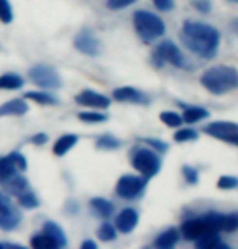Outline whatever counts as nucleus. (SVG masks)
<instances>
[{"label":"nucleus","instance_id":"8","mask_svg":"<svg viewBox=\"0 0 238 249\" xmlns=\"http://www.w3.org/2000/svg\"><path fill=\"white\" fill-rule=\"evenodd\" d=\"M204 133L224 142L235 144L238 147V124L232 122H212L204 126Z\"/></svg>","mask_w":238,"mask_h":249},{"label":"nucleus","instance_id":"20","mask_svg":"<svg viewBox=\"0 0 238 249\" xmlns=\"http://www.w3.org/2000/svg\"><path fill=\"white\" fill-rule=\"evenodd\" d=\"M44 233L51 236L52 240L57 243L58 248H65L67 246V235H65V231H63L55 222H46V225H44Z\"/></svg>","mask_w":238,"mask_h":249},{"label":"nucleus","instance_id":"26","mask_svg":"<svg viewBox=\"0 0 238 249\" xmlns=\"http://www.w3.org/2000/svg\"><path fill=\"white\" fill-rule=\"evenodd\" d=\"M96 146L97 149H104V151H115V149L122 146V141L117 139L115 136H112V134H102V136L97 139Z\"/></svg>","mask_w":238,"mask_h":249},{"label":"nucleus","instance_id":"15","mask_svg":"<svg viewBox=\"0 0 238 249\" xmlns=\"http://www.w3.org/2000/svg\"><path fill=\"white\" fill-rule=\"evenodd\" d=\"M178 240H180V231L177 228H168L156 238L154 246L159 249H172L178 243Z\"/></svg>","mask_w":238,"mask_h":249},{"label":"nucleus","instance_id":"18","mask_svg":"<svg viewBox=\"0 0 238 249\" xmlns=\"http://www.w3.org/2000/svg\"><path fill=\"white\" fill-rule=\"evenodd\" d=\"M89 206H91L92 211L102 218H109L113 213V211H115L113 204L104 197H92L91 201H89Z\"/></svg>","mask_w":238,"mask_h":249},{"label":"nucleus","instance_id":"43","mask_svg":"<svg viewBox=\"0 0 238 249\" xmlns=\"http://www.w3.org/2000/svg\"><path fill=\"white\" fill-rule=\"evenodd\" d=\"M47 134H44V133H37V134H34V136L31 138V142H34L36 146H41V144H46L47 142Z\"/></svg>","mask_w":238,"mask_h":249},{"label":"nucleus","instance_id":"30","mask_svg":"<svg viewBox=\"0 0 238 249\" xmlns=\"http://www.w3.org/2000/svg\"><path fill=\"white\" fill-rule=\"evenodd\" d=\"M200 138L196 129H191V128H182L173 134V139L177 142H188V141H196Z\"/></svg>","mask_w":238,"mask_h":249},{"label":"nucleus","instance_id":"34","mask_svg":"<svg viewBox=\"0 0 238 249\" xmlns=\"http://www.w3.org/2000/svg\"><path fill=\"white\" fill-rule=\"evenodd\" d=\"M0 21L7 24L13 21L12 5H10L8 0H0Z\"/></svg>","mask_w":238,"mask_h":249},{"label":"nucleus","instance_id":"36","mask_svg":"<svg viewBox=\"0 0 238 249\" xmlns=\"http://www.w3.org/2000/svg\"><path fill=\"white\" fill-rule=\"evenodd\" d=\"M182 173H183V177H185L188 185H196V183L200 181V173H198V170L195 167L183 165L182 167Z\"/></svg>","mask_w":238,"mask_h":249},{"label":"nucleus","instance_id":"42","mask_svg":"<svg viewBox=\"0 0 238 249\" xmlns=\"http://www.w3.org/2000/svg\"><path fill=\"white\" fill-rule=\"evenodd\" d=\"M12 201L8 197H5L3 194H0V213H7L12 211Z\"/></svg>","mask_w":238,"mask_h":249},{"label":"nucleus","instance_id":"16","mask_svg":"<svg viewBox=\"0 0 238 249\" xmlns=\"http://www.w3.org/2000/svg\"><path fill=\"white\" fill-rule=\"evenodd\" d=\"M195 245L198 249H216V248H225V249H230L227 245L220 241V236H219V231H209L206 233L204 236H201L200 240L195 241Z\"/></svg>","mask_w":238,"mask_h":249},{"label":"nucleus","instance_id":"41","mask_svg":"<svg viewBox=\"0 0 238 249\" xmlns=\"http://www.w3.org/2000/svg\"><path fill=\"white\" fill-rule=\"evenodd\" d=\"M154 7L161 12H170L173 8V0H152Z\"/></svg>","mask_w":238,"mask_h":249},{"label":"nucleus","instance_id":"21","mask_svg":"<svg viewBox=\"0 0 238 249\" xmlns=\"http://www.w3.org/2000/svg\"><path fill=\"white\" fill-rule=\"evenodd\" d=\"M209 117V112L206 110L204 107H200V106H190V107H186L185 108V112H183V122H186V123H198V122H201V120H204V118Z\"/></svg>","mask_w":238,"mask_h":249},{"label":"nucleus","instance_id":"45","mask_svg":"<svg viewBox=\"0 0 238 249\" xmlns=\"http://www.w3.org/2000/svg\"><path fill=\"white\" fill-rule=\"evenodd\" d=\"M232 28H234V31L238 34V18H237V19H234V23H232Z\"/></svg>","mask_w":238,"mask_h":249},{"label":"nucleus","instance_id":"38","mask_svg":"<svg viewBox=\"0 0 238 249\" xmlns=\"http://www.w3.org/2000/svg\"><path fill=\"white\" fill-rule=\"evenodd\" d=\"M10 159H12V162L15 163V167L18 168V172H24V170H26L28 163H26V159H24L23 154L12 152V154H10Z\"/></svg>","mask_w":238,"mask_h":249},{"label":"nucleus","instance_id":"27","mask_svg":"<svg viewBox=\"0 0 238 249\" xmlns=\"http://www.w3.org/2000/svg\"><path fill=\"white\" fill-rule=\"evenodd\" d=\"M24 97L29 99V101L36 102V104H41V106H54V104H57L58 101L51 94H46V92H26L24 94Z\"/></svg>","mask_w":238,"mask_h":249},{"label":"nucleus","instance_id":"22","mask_svg":"<svg viewBox=\"0 0 238 249\" xmlns=\"http://www.w3.org/2000/svg\"><path fill=\"white\" fill-rule=\"evenodd\" d=\"M21 222V213L17 209H12L7 213H0V228L2 230H15Z\"/></svg>","mask_w":238,"mask_h":249},{"label":"nucleus","instance_id":"14","mask_svg":"<svg viewBox=\"0 0 238 249\" xmlns=\"http://www.w3.org/2000/svg\"><path fill=\"white\" fill-rule=\"evenodd\" d=\"M138 220H140V215L135 209L127 207L118 213L115 218V227L120 233H131L138 225Z\"/></svg>","mask_w":238,"mask_h":249},{"label":"nucleus","instance_id":"1","mask_svg":"<svg viewBox=\"0 0 238 249\" xmlns=\"http://www.w3.org/2000/svg\"><path fill=\"white\" fill-rule=\"evenodd\" d=\"M182 41L186 49H190L198 57L211 60L219 52L220 33L219 29L207 23L190 21L186 19L182 28Z\"/></svg>","mask_w":238,"mask_h":249},{"label":"nucleus","instance_id":"12","mask_svg":"<svg viewBox=\"0 0 238 249\" xmlns=\"http://www.w3.org/2000/svg\"><path fill=\"white\" fill-rule=\"evenodd\" d=\"M112 97L115 99L117 102H130V104H141V106H146V104L151 102V99L146 96L145 92L138 91L135 88H118L112 92Z\"/></svg>","mask_w":238,"mask_h":249},{"label":"nucleus","instance_id":"37","mask_svg":"<svg viewBox=\"0 0 238 249\" xmlns=\"http://www.w3.org/2000/svg\"><path fill=\"white\" fill-rule=\"evenodd\" d=\"M143 142H146L147 146H151L152 149H156L157 152H167L168 151V144L165 141H161V139H154V138H143Z\"/></svg>","mask_w":238,"mask_h":249},{"label":"nucleus","instance_id":"35","mask_svg":"<svg viewBox=\"0 0 238 249\" xmlns=\"http://www.w3.org/2000/svg\"><path fill=\"white\" fill-rule=\"evenodd\" d=\"M217 188L219 189H237L238 188V178L237 177H230V175H222L217 181Z\"/></svg>","mask_w":238,"mask_h":249},{"label":"nucleus","instance_id":"5","mask_svg":"<svg viewBox=\"0 0 238 249\" xmlns=\"http://www.w3.org/2000/svg\"><path fill=\"white\" fill-rule=\"evenodd\" d=\"M131 165L135 167V170H138L145 178H152L156 177L159 170L162 167V160L152 149L140 147L135 149L131 156Z\"/></svg>","mask_w":238,"mask_h":249},{"label":"nucleus","instance_id":"28","mask_svg":"<svg viewBox=\"0 0 238 249\" xmlns=\"http://www.w3.org/2000/svg\"><path fill=\"white\" fill-rule=\"evenodd\" d=\"M31 246L34 249H54V248H58L57 243L52 240L49 235H34L33 240H31Z\"/></svg>","mask_w":238,"mask_h":249},{"label":"nucleus","instance_id":"7","mask_svg":"<svg viewBox=\"0 0 238 249\" xmlns=\"http://www.w3.org/2000/svg\"><path fill=\"white\" fill-rule=\"evenodd\" d=\"M147 183V178H141V177H135V175H123L120 180L117 181L115 186V193L118 197L122 199H135L140 194L145 191Z\"/></svg>","mask_w":238,"mask_h":249},{"label":"nucleus","instance_id":"46","mask_svg":"<svg viewBox=\"0 0 238 249\" xmlns=\"http://www.w3.org/2000/svg\"><path fill=\"white\" fill-rule=\"evenodd\" d=\"M2 248H5V246L2 245V243H0V249H2Z\"/></svg>","mask_w":238,"mask_h":249},{"label":"nucleus","instance_id":"33","mask_svg":"<svg viewBox=\"0 0 238 249\" xmlns=\"http://www.w3.org/2000/svg\"><path fill=\"white\" fill-rule=\"evenodd\" d=\"M97 236L101 241H113L117 238V231L110 223H102L101 228L97 230Z\"/></svg>","mask_w":238,"mask_h":249},{"label":"nucleus","instance_id":"9","mask_svg":"<svg viewBox=\"0 0 238 249\" xmlns=\"http://www.w3.org/2000/svg\"><path fill=\"white\" fill-rule=\"evenodd\" d=\"M73 46H75L76 51L89 57H96L102 51V44L99 41V37L89 29H83L76 34L75 39H73Z\"/></svg>","mask_w":238,"mask_h":249},{"label":"nucleus","instance_id":"6","mask_svg":"<svg viewBox=\"0 0 238 249\" xmlns=\"http://www.w3.org/2000/svg\"><path fill=\"white\" fill-rule=\"evenodd\" d=\"M28 76L33 79L37 86L47 89H57L62 86V78L55 68L49 65H36L28 71Z\"/></svg>","mask_w":238,"mask_h":249},{"label":"nucleus","instance_id":"40","mask_svg":"<svg viewBox=\"0 0 238 249\" xmlns=\"http://www.w3.org/2000/svg\"><path fill=\"white\" fill-rule=\"evenodd\" d=\"M193 7L201 13H209L211 12V2L209 0H193Z\"/></svg>","mask_w":238,"mask_h":249},{"label":"nucleus","instance_id":"31","mask_svg":"<svg viewBox=\"0 0 238 249\" xmlns=\"http://www.w3.org/2000/svg\"><path fill=\"white\" fill-rule=\"evenodd\" d=\"M161 122L170 128H178L183 123V118H182V115H178L177 112H162Z\"/></svg>","mask_w":238,"mask_h":249},{"label":"nucleus","instance_id":"29","mask_svg":"<svg viewBox=\"0 0 238 249\" xmlns=\"http://www.w3.org/2000/svg\"><path fill=\"white\" fill-rule=\"evenodd\" d=\"M18 202H19V206L24 209H36L39 206V199L36 197V194L31 193L29 189L21 194H18Z\"/></svg>","mask_w":238,"mask_h":249},{"label":"nucleus","instance_id":"13","mask_svg":"<svg viewBox=\"0 0 238 249\" xmlns=\"http://www.w3.org/2000/svg\"><path fill=\"white\" fill-rule=\"evenodd\" d=\"M75 101L79 104V106L84 107H94V108H107L110 106V99L104 94H99L96 91H83L79 92L75 97Z\"/></svg>","mask_w":238,"mask_h":249},{"label":"nucleus","instance_id":"23","mask_svg":"<svg viewBox=\"0 0 238 249\" xmlns=\"http://www.w3.org/2000/svg\"><path fill=\"white\" fill-rule=\"evenodd\" d=\"M5 188H7V191L10 194H13V196H18V194L28 191V189H29V183H28L26 178L15 175L13 178H10L8 181H5Z\"/></svg>","mask_w":238,"mask_h":249},{"label":"nucleus","instance_id":"10","mask_svg":"<svg viewBox=\"0 0 238 249\" xmlns=\"http://www.w3.org/2000/svg\"><path fill=\"white\" fill-rule=\"evenodd\" d=\"M202 217H204V220L219 233L238 230V212H230V213L207 212Z\"/></svg>","mask_w":238,"mask_h":249},{"label":"nucleus","instance_id":"11","mask_svg":"<svg viewBox=\"0 0 238 249\" xmlns=\"http://www.w3.org/2000/svg\"><path fill=\"white\" fill-rule=\"evenodd\" d=\"M209 231H216V230L204 220V217L190 218V220H186L185 223H183L182 230H180V233L188 241L200 240L201 236H204L206 233H209Z\"/></svg>","mask_w":238,"mask_h":249},{"label":"nucleus","instance_id":"4","mask_svg":"<svg viewBox=\"0 0 238 249\" xmlns=\"http://www.w3.org/2000/svg\"><path fill=\"white\" fill-rule=\"evenodd\" d=\"M151 62L154 67L162 68L165 63H170L175 68H186L188 62L185 60V55L172 41H162L159 46L154 49L151 57Z\"/></svg>","mask_w":238,"mask_h":249},{"label":"nucleus","instance_id":"3","mask_svg":"<svg viewBox=\"0 0 238 249\" xmlns=\"http://www.w3.org/2000/svg\"><path fill=\"white\" fill-rule=\"evenodd\" d=\"M133 24H135L136 34L146 44L162 37L164 33H165V23L157 15L147 12V10H138V12H135V15H133Z\"/></svg>","mask_w":238,"mask_h":249},{"label":"nucleus","instance_id":"2","mask_svg":"<svg viewBox=\"0 0 238 249\" xmlns=\"http://www.w3.org/2000/svg\"><path fill=\"white\" fill-rule=\"evenodd\" d=\"M201 84L214 96H224L238 88V71L229 65H216L202 73Z\"/></svg>","mask_w":238,"mask_h":249},{"label":"nucleus","instance_id":"39","mask_svg":"<svg viewBox=\"0 0 238 249\" xmlns=\"http://www.w3.org/2000/svg\"><path fill=\"white\" fill-rule=\"evenodd\" d=\"M136 0H107V8L110 10H122L130 7L131 3H135Z\"/></svg>","mask_w":238,"mask_h":249},{"label":"nucleus","instance_id":"24","mask_svg":"<svg viewBox=\"0 0 238 249\" xmlns=\"http://www.w3.org/2000/svg\"><path fill=\"white\" fill-rule=\"evenodd\" d=\"M17 173H18V168L15 167V163L12 162L10 156L0 157V183L8 181L10 178H13Z\"/></svg>","mask_w":238,"mask_h":249},{"label":"nucleus","instance_id":"25","mask_svg":"<svg viewBox=\"0 0 238 249\" xmlns=\"http://www.w3.org/2000/svg\"><path fill=\"white\" fill-rule=\"evenodd\" d=\"M24 84V79L19 76V74L15 73H7L0 76V89H10V91H15V89H21Z\"/></svg>","mask_w":238,"mask_h":249},{"label":"nucleus","instance_id":"32","mask_svg":"<svg viewBox=\"0 0 238 249\" xmlns=\"http://www.w3.org/2000/svg\"><path fill=\"white\" fill-rule=\"evenodd\" d=\"M78 118L84 123H104V122H107L106 113H99V112H81V113H78Z\"/></svg>","mask_w":238,"mask_h":249},{"label":"nucleus","instance_id":"44","mask_svg":"<svg viewBox=\"0 0 238 249\" xmlns=\"http://www.w3.org/2000/svg\"><path fill=\"white\" fill-rule=\"evenodd\" d=\"M81 248H83V249H96V248H97V245H96V243H94V241L88 240V241H84V243H83Z\"/></svg>","mask_w":238,"mask_h":249},{"label":"nucleus","instance_id":"47","mask_svg":"<svg viewBox=\"0 0 238 249\" xmlns=\"http://www.w3.org/2000/svg\"><path fill=\"white\" fill-rule=\"evenodd\" d=\"M230 2H238V0H230Z\"/></svg>","mask_w":238,"mask_h":249},{"label":"nucleus","instance_id":"19","mask_svg":"<svg viewBox=\"0 0 238 249\" xmlns=\"http://www.w3.org/2000/svg\"><path fill=\"white\" fill-rule=\"evenodd\" d=\"M78 142V136L76 134H63L62 138L57 139V142L54 144V154L57 157H62L70 151V149Z\"/></svg>","mask_w":238,"mask_h":249},{"label":"nucleus","instance_id":"17","mask_svg":"<svg viewBox=\"0 0 238 249\" xmlns=\"http://www.w3.org/2000/svg\"><path fill=\"white\" fill-rule=\"evenodd\" d=\"M28 112V104L23 99H13L0 106V117L3 115H24Z\"/></svg>","mask_w":238,"mask_h":249}]
</instances>
